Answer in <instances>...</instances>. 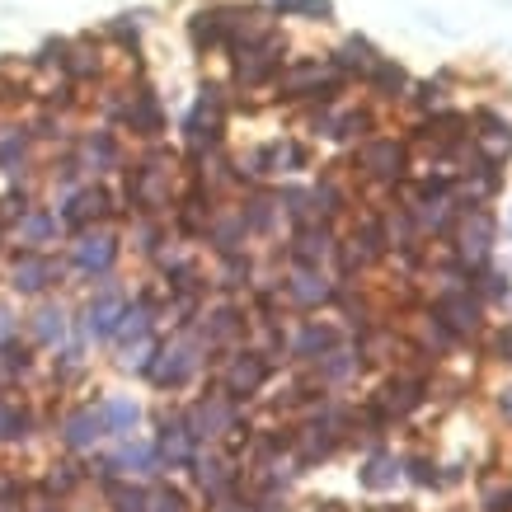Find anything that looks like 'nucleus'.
Here are the masks:
<instances>
[{"mask_svg": "<svg viewBox=\"0 0 512 512\" xmlns=\"http://www.w3.org/2000/svg\"><path fill=\"white\" fill-rule=\"evenodd\" d=\"M245 217H240V212H231V217H221L217 226H212V240H217L221 245V254H231L235 245H240V240H245Z\"/></svg>", "mask_w": 512, "mask_h": 512, "instance_id": "nucleus-24", "label": "nucleus"}, {"mask_svg": "<svg viewBox=\"0 0 512 512\" xmlns=\"http://www.w3.org/2000/svg\"><path fill=\"white\" fill-rule=\"evenodd\" d=\"M503 414H512V390H508V395H503Z\"/></svg>", "mask_w": 512, "mask_h": 512, "instance_id": "nucleus-39", "label": "nucleus"}, {"mask_svg": "<svg viewBox=\"0 0 512 512\" xmlns=\"http://www.w3.org/2000/svg\"><path fill=\"white\" fill-rule=\"evenodd\" d=\"M315 372H320V381H348L362 372V353L357 348H325L315 357Z\"/></svg>", "mask_w": 512, "mask_h": 512, "instance_id": "nucleus-13", "label": "nucleus"}, {"mask_svg": "<svg viewBox=\"0 0 512 512\" xmlns=\"http://www.w3.org/2000/svg\"><path fill=\"white\" fill-rule=\"evenodd\" d=\"M287 292H292L301 306H320V301H329V296H334V287H329L315 268H296L292 282H287Z\"/></svg>", "mask_w": 512, "mask_h": 512, "instance_id": "nucleus-16", "label": "nucleus"}, {"mask_svg": "<svg viewBox=\"0 0 512 512\" xmlns=\"http://www.w3.org/2000/svg\"><path fill=\"white\" fill-rule=\"evenodd\" d=\"M489 249H494V217L484 207H470L466 226H461V268L480 273L489 264Z\"/></svg>", "mask_w": 512, "mask_h": 512, "instance_id": "nucleus-7", "label": "nucleus"}, {"mask_svg": "<svg viewBox=\"0 0 512 512\" xmlns=\"http://www.w3.org/2000/svg\"><path fill=\"white\" fill-rule=\"evenodd\" d=\"M268 381V357L264 353H240L231 376H226V395H254Z\"/></svg>", "mask_w": 512, "mask_h": 512, "instance_id": "nucleus-11", "label": "nucleus"}, {"mask_svg": "<svg viewBox=\"0 0 512 512\" xmlns=\"http://www.w3.org/2000/svg\"><path fill=\"white\" fill-rule=\"evenodd\" d=\"M334 447H339V437L329 433V428H306V437H301V466L334 456Z\"/></svg>", "mask_w": 512, "mask_h": 512, "instance_id": "nucleus-20", "label": "nucleus"}, {"mask_svg": "<svg viewBox=\"0 0 512 512\" xmlns=\"http://www.w3.org/2000/svg\"><path fill=\"white\" fill-rule=\"evenodd\" d=\"M226 512H235V508H226Z\"/></svg>", "mask_w": 512, "mask_h": 512, "instance_id": "nucleus-41", "label": "nucleus"}, {"mask_svg": "<svg viewBox=\"0 0 512 512\" xmlns=\"http://www.w3.org/2000/svg\"><path fill=\"white\" fill-rule=\"evenodd\" d=\"M343 85L348 80L334 71V62H320V57H311V62H282V71L273 76V94L278 99H287V104H301V109H311V104H334L343 94Z\"/></svg>", "mask_w": 512, "mask_h": 512, "instance_id": "nucleus-1", "label": "nucleus"}, {"mask_svg": "<svg viewBox=\"0 0 512 512\" xmlns=\"http://www.w3.org/2000/svg\"><path fill=\"white\" fill-rule=\"evenodd\" d=\"M156 512H184V494H174V489H160V494H156Z\"/></svg>", "mask_w": 512, "mask_h": 512, "instance_id": "nucleus-32", "label": "nucleus"}, {"mask_svg": "<svg viewBox=\"0 0 512 512\" xmlns=\"http://www.w3.org/2000/svg\"><path fill=\"white\" fill-rule=\"evenodd\" d=\"M231 428V404L221 400H207L198 404V414H193V437H217Z\"/></svg>", "mask_w": 512, "mask_h": 512, "instance_id": "nucleus-18", "label": "nucleus"}, {"mask_svg": "<svg viewBox=\"0 0 512 512\" xmlns=\"http://www.w3.org/2000/svg\"><path fill=\"white\" fill-rule=\"evenodd\" d=\"M235 329H240V315L226 306V311H217L212 320H207V339H217V343H226V339H235Z\"/></svg>", "mask_w": 512, "mask_h": 512, "instance_id": "nucleus-28", "label": "nucleus"}, {"mask_svg": "<svg viewBox=\"0 0 512 512\" xmlns=\"http://www.w3.org/2000/svg\"><path fill=\"white\" fill-rule=\"evenodd\" d=\"M109 254H113L109 240H94V245L80 249V264H85V268H104V264H109Z\"/></svg>", "mask_w": 512, "mask_h": 512, "instance_id": "nucleus-30", "label": "nucleus"}, {"mask_svg": "<svg viewBox=\"0 0 512 512\" xmlns=\"http://www.w3.org/2000/svg\"><path fill=\"white\" fill-rule=\"evenodd\" d=\"M99 428H104L99 419H76L71 423V442H90V437H99Z\"/></svg>", "mask_w": 512, "mask_h": 512, "instance_id": "nucleus-31", "label": "nucleus"}, {"mask_svg": "<svg viewBox=\"0 0 512 512\" xmlns=\"http://www.w3.org/2000/svg\"><path fill=\"white\" fill-rule=\"evenodd\" d=\"M334 254V231H329V221H301L292 235V259L296 268H320Z\"/></svg>", "mask_w": 512, "mask_h": 512, "instance_id": "nucleus-8", "label": "nucleus"}, {"mask_svg": "<svg viewBox=\"0 0 512 512\" xmlns=\"http://www.w3.org/2000/svg\"><path fill=\"white\" fill-rule=\"evenodd\" d=\"M461 273L466 268H456L447 282H442V292H437V320L451 329V339H466L480 329V301L461 287Z\"/></svg>", "mask_w": 512, "mask_h": 512, "instance_id": "nucleus-4", "label": "nucleus"}, {"mask_svg": "<svg viewBox=\"0 0 512 512\" xmlns=\"http://www.w3.org/2000/svg\"><path fill=\"white\" fill-rule=\"evenodd\" d=\"M409 470H414V480L419 484H433L437 475H433V461H423V456H414V461H409Z\"/></svg>", "mask_w": 512, "mask_h": 512, "instance_id": "nucleus-35", "label": "nucleus"}, {"mask_svg": "<svg viewBox=\"0 0 512 512\" xmlns=\"http://www.w3.org/2000/svg\"><path fill=\"white\" fill-rule=\"evenodd\" d=\"M127 123L137 127V132H146V137H156V132H160V123H165V118H160L156 94H141V99H137V109L127 113Z\"/></svg>", "mask_w": 512, "mask_h": 512, "instance_id": "nucleus-22", "label": "nucleus"}, {"mask_svg": "<svg viewBox=\"0 0 512 512\" xmlns=\"http://www.w3.org/2000/svg\"><path fill=\"white\" fill-rule=\"evenodd\" d=\"M165 451H170V461H184L188 456V433L179 428V423H174V428L165 423Z\"/></svg>", "mask_w": 512, "mask_h": 512, "instance_id": "nucleus-29", "label": "nucleus"}, {"mask_svg": "<svg viewBox=\"0 0 512 512\" xmlns=\"http://www.w3.org/2000/svg\"><path fill=\"white\" fill-rule=\"evenodd\" d=\"M198 480H202V489L212 498H226L231 494V466H221V461H202V470H198Z\"/></svg>", "mask_w": 512, "mask_h": 512, "instance_id": "nucleus-23", "label": "nucleus"}, {"mask_svg": "<svg viewBox=\"0 0 512 512\" xmlns=\"http://www.w3.org/2000/svg\"><path fill=\"white\" fill-rule=\"evenodd\" d=\"M484 292L503 296V292H508V278H503V273H484Z\"/></svg>", "mask_w": 512, "mask_h": 512, "instance_id": "nucleus-36", "label": "nucleus"}, {"mask_svg": "<svg viewBox=\"0 0 512 512\" xmlns=\"http://www.w3.org/2000/svg\"><path fill=\"white\" fill-rule=\"evenodd\" d=\"M282 19H306V24H329L334 19V0H273L268 5Z\"/></svg>", "mask_w": 512, "mask_h": 512, "instance_id": "nucleus-15", "label": "nucleus"}, {"mask_svg": "<svg viewBox=\"0 0 512 512\" xmlns=\"http://www.w3.org/2000/svg\"><path fill=\"white\" fill-rule=\"evenodd\" d=\"M484 503H489V512H512V489H494Z\"/></svg>", "mask_w": 512, "mask_h": 512, "instance_id": "nucleus-34", "label": "nucleus"}, {"mask_svg": "<svg viewBox=\"0 0 512 512\" xmlns=\"http://www.w3.org/2000/svg\"><path fill=\"white\" fill-rule=\"evenodd\" d=\"M113 419H118V423H132V419H137V404H118V409H113Z\"/></svg>", "mask_w": 512, "mask_h": 512, "instance_id": "nucleus-38", "label": "nucleus"}, {"mask_svg": "<svg viewBox=\"0 0 512 512\" xmlns=\"http://www.w3.org/2000/svg\"><path fill=\"white\" fill-rule=\"evenodd\" d=\"M264 156H268V174H296V170H306V165H311V151H306L301 141H292V137L264 146Z\"/></svg>", "mask_w": 512, "mask_h": 512, "instance_id": "nucleus-14", "label": "nucleus"}, {"mask_svg": "<svg viewBox=\"0 0 512 512\" xmlns=\"http://www.w3.org/2000/svg\"><path fill=\"white\" fill-rule=\"evenodd\" d=\"M320 512H343V508H339V503H325V508H320Z\"/></svg>", "mask_w": 512, "mask_h": 512, "instance_id": "nucleus-40", "label": "nucleus"}, {"mask_svg": "<svg viewBox=\"0 0 512 512\" xmlns=\"http://www.w3.org/2000/svg\"><path fill=\"white\" fill-rule=\"evenodd\" d=\"M494 353H503V362L512 357V329H498L494 334Z\"/></svg>", "mask_w": 512, "mask_h": 512, "instance_id": "nucleus-37", "label": "nucleus"}, {"mask_svg": "<svg viewBox=\"0 0 512 512\" xmlns=\"http://www.w3.org/2000/svg\"><path fill=\"white\" fill-rule=\"evenodd\" d=\"M329 62H334V71H339L343 80H367V71L376 66V47L353 33V38H343V43L329 52Z\"/></svg>", "mask_w": 512, "mask_h": 512, "instance_id": "nucleus-9", "label": "nucleus"}, {"mask_svg": "<svg viewBox=\"0 0 512 512\" xmlns=\"http://www.w3.org/2000/svg\"><path fill=\"white\" fill-rule=\"evenodd\" d=\"M240 217H245V231H273V226H278V217H282V207H278V198H273V193H254V198L245 202V212H240Z\"/></svg>", "mask_w": 512, "mask_h": 512, "instance_id": "nucleus-17", "label": "nucleus"}, {"mask_svg": "<svg viewBox=\"0 0 512 512\" xmlns=\"http://www.w3.org/2000/svg\"><path fill=\"white\" fill-rule=\"evenodd\" d=\"M282 62H287V38H282V33H268L264 43L235 52V85H240V90H268L273 76L282 71Z\"/></svg>", "mask_w": 512, "mask_h": 512, "instance_id": "nucleus-2", "label": "nucleus"}, {"mask_svg": "<svg viewBox=\"0 0 512 512\" xmlns=\"http://www.w3.org/2000/svg\"><path fill=\"white\" fill-rule=\"evenodd\" d=\"M193 367H198V357H188V348H170V353H165V367H160V381H165V386H179Z\"/></svg>", "mask_w": 512, "mask_h": 512, "instance_id": "nucleus-25", "label": "nucleus"}, {"mask_svg": "<svg viewBox=\"0 0 512 512\" xmlns=\"http://www.w3.org/2000/svg\"><path fill=\"white\" fill-rule=\"evenodd\" d=\"M357 165H362V174L376 179V184L400 188L404 170H409V151H404V141H395V137H362V146H357Z\"/></svg>", "mask_w": 512, "mask_h": 512, "instance_id": "nucleus-3", "label": "nucleus"}, {"mask_svg": "<svg viewBox=\"0 0 512 512\" xmlns=\"http://www.w3.org/2000/svg\"><path fill=\"white\" fill-rule=\"evenodd\" d=\"M423 381L419 376H400V381H390L386 390H381V400H376V409L386 414V419H404V414H414L423 404Z\"/></svg>", "mask_w": 512, "mask_h": 512, "instance_id": "nucleus-10", "label": "nucleus"}, {"mask_svg": "<svg viewBox=\"0 0 512 512\" xmlns=\"http://www.w3.org/2000/svg\"><path fill=\"white\" fill-rule=\"evenodd\" d=\"M311 198H315V212H325V217H339V212H343V188L334 184L329 174L311 188Z\"/></svg>", "mask_w": 512, "mask_h": 512, "instance_id": "nucleus-27", "label": "nucleus"}, {"mask_svg": "<svg viewBox=\"0 0 512 512\" xmlns=\"http://www.w3.org/2000/svg\"><path fill=\"white\" fill-rule=\"evenodd\" d=\"M395 475H400V470H395V456H372L367 470H362V484H367V489H390Z\"/></svg>", "mask_w": 512, "mask_h": 512, "instance_id": "nucleus-26", "label": "nucleus"}, {"mask_svg": "<svg viewBox=\"0 0 512 512\" xmlns=\"http://www.w3.org/2000/svg\"><path fill=\"white\" fill-rule=\"evenodd\" d=\"M325 348H334V329L329 325H306L301 334H296V357H320Z\"/></svg>", "mask_w": 512, "mask_h": 512, "instance_id": "nucleus-21", "label": "nucleus"}, {"mask_svg": "<svg viewBox=\"0 0 512 512\" xmlns=\"http://www.w3.org/2000/svg\"><path fill=\"white\" fill-rule=\"evenodd\" d=\"M362 85H367L376 99H386V104H390V99H400V94H404L409 71H404L400 62H390V57H376V66L367 71V80H362Z\"/></svg>", "mask_w": 512, "mask_h": 512, "instance_id": "nucleus-12", "label": "nucleus"}, {"mask_svg": "<svg viewBox=\"0 0 512 512\" xmlns=\"http://www.w3.org/2000/svg\"><path fill=\"white\" fill-rule=\"evenodd\" d=\"M231 19H235V5H207V10H193L188 19V38L198 52H221L231 43Z\"/></svg>", "mask_w": 512, "mask_h": 512, "instance_id": "nucleus-6", "label": "nucleus"}, {"mask_svg": "<svg viewBox=\"0 0 512 512\" xmlns=\"http://www.w3.org/2000/svg\"><path fill=\"white\" fill-rule=\"evenodd\" d=\"M278 207L282 212H287V217L296 221V226H301V221H315L320 217V212H315V198H311V188H296V184H287L278 193Z\"/></svg>", "mask_w": 512, "mask_h": 512, "instance_id": "nucleus-19", "label": "nucleus"}, {"mask_svg": "<svg viewBox=\"0 0 512 512\" xmlns=\"http://www.w3.org/2000/svg\"><path fill=\"white\" fill-rule=\"evenodd\" d=\"M470 141H475V151H480L484 160H494V165H503V160L512 156V118H503L498 109H475V118H470Z\"/></svg>", "mask_w": 512, "mask_h": 512, "instance_id": "nucleus-5", "label": "nucleus"}, {"mask_svg": "<svg viewBox=\"0 0 512 512\" xmlns=\"http://www.w3.org/2000/svg\"><path fill=\"white\" fill-rule=\"evenodd\" d=\"M240 278H249V259H235L231 254V264H226V287H235Z\"/></svg>", "mask_w": 512, "mask_h": 512, "instance_id": "nucleus-33", "label": "nucleus"}]
</instances>
